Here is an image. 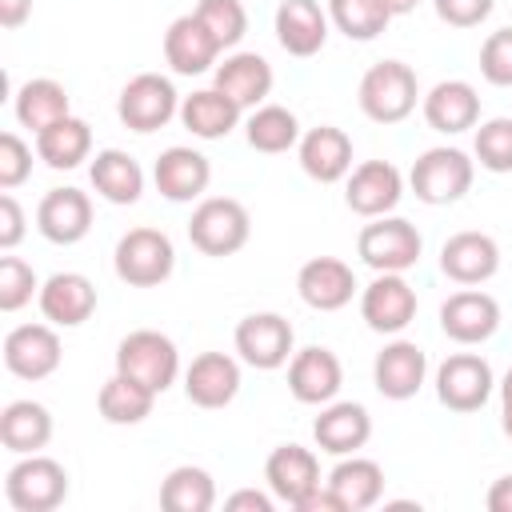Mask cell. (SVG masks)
Here are the masks:
<instances>
[{"label": "cell", "mask_w": 512, "mask_h": 512, "mask_svg": "<svg viewBox=\"0 0 512 512\" xmlns=\"http://www.w3.org/2000/svg\"><path fill=\"white\" fill-rule=\"evenodd\" d=\"M416 72L404 64V60H380L372 64L364 76H360V88H356V100H360V112L376 124H400L412 116L416 108Z\"/></svg>", "instance_id": "1"}, {"label": "cell", "mask_w": 512, "mask_h": 512, "mask_svg": "<svg viewBox=\"0 0 512 512\" xmlns=\"http://www.w3.org/2000/svg\"><path fill=\"white\" fill-rule=\"evenodd\" d=\"M116 372L148 384L160 396L180 376V352H176L172 336H164L156 328H136L116 344Z\"/></svg>", "instance_id": "2"}, {"label": "cell", "mask_w": 512, "mask_h": 512, "mask_svg": "<svg viewBox=\"0 0 512 512\" xmlns=\"http://www.w3.org/2000/svg\"><path fill=\"white\" fill-rule=\"evenodd\" d=\"M4 496L16 512H52L68 496V468L52 456H20L4 476Z\"/></svg>", "instance_id": "3"}, {"label": "cell", "mask_w": 512, "mask_h": 512, "mask_svg": "<svg viewBox=\"0 0 512 512\" xmlns=\"http://www.w3.org/2000/svg\"><path fill=\"white\" fill-rule=\"evenodd\" d=\"M248 232H252V220H248V208L232 196H208L192 208V220H188V240L192 248H200L204 256H232L248 244Z\"/></svg>", "instance_id": "4"}, {"label": "cell", "mask_w": 512, "mask_h": 512, "mask_svg": "<svg viewBox=\"0 0 512 512\" xmlns=\"http://www.w3.org/2000/svg\"><path fill=\"white\" fill-rule=\"evenodd\" d=\"M116 276L132 288H156L176 268V248L160 228H128L112 252Z\"/></svg>", "instance_id": "5"}, {"label": "cell", "mask_w": 512, "mask_h": 512, "mask_svg": "<svg viewBox=\"0 0 512 512\" xmlns=\"http://www.w3.org/2000/svg\"><path fill=\"white\" fill-rule=\"evenodd\" d=\"M424 252V240L404 216H372L356 236V256L372 272H408Z\"/></svg>", "instance_id": "6"}, {"label": "cell", "mask_w": 512, "mask_h": 512, "mask_svg": "<svg viewBox=\"0 0 512 512\" xmlns=\"http://www.w3.org/2000/svg\"><path fill=\"white\" fill-rule=\"evenodd\" d=\"M472 176H476V164L468 160V152H460V148H428V152L416 156V164L408 172V184H412L416 200L440 208V204H456L472 188Z\"/></svg>", "instance_id": "7"}, {"label": "cell", "mask_w": 512, "mask_h": 512, "mask_svg": "<svg viewBox=\"0 0 512 512\" xmlns=\"http://www.w3.org/2000/svg\"><path fill=\"white\" fill-rule=\"evenodd\" d=\"M116 116H120V124L132 128V132H156V128H164L172 116H180V96H176V88H172L168 76H160V72H140V76H132V80L120 88Z\"/></svg>", "instance_id": "8"}, {"label": "cell", "mask_w": 512, "mask_h": 512, "mask_svg": "<svg viewBox=\"0 0 512 512\" xmlns=\"http://www.w3.org/2000/svg\"><path fill=\"white\" fill-rule=\"evenodd\" d=\"M236 352L244 364L260 368V372H272V368H284L292 360V344H296V332L292 324L280 316V312H252L236 324Z\"/></svg>", "instance_id": "9"}, {"label": "cell", "mask_w": 512, "mask_h": 512, "mask_svg": "<svg viewBox=\"0 0 512 512\" xmlns=\"http://www.w3.org/2000/svg\"><path fill=\"white\" fill-rule=\"evenodd\" d=\"M492 388H496L492 368L476 352H456V356H448L436 368V396L452 412H476V408H484L488 396H492Z\"/></svg>", "instance_id": "10"}, {"label": "cell", "mask_w": 512, "mask_h": 512, "mask_svg": "<svg viewBox=\"0 0 512 512\" xmlns=\"http://www.w3.org/2000/svg\"><path fill=\"white\" fill-rule=\"evenodd\" d=\"M360 316L372 332H404L416 320V292L404 280V272H376V280L360 292Z\"/></svg>", "instance_id": "11"}, {"label": "cell", "mask_w": 512, "mask_h": 512, "mask_svg": "<svg viewBox=\"0 0 512 512\" xmlns=\"http://www.w3.org/2000/svg\"><path fill=\"white\" fill-rule=\"evenodd\" d=\"M60 336L56 324H16L4 336V368L20 380H44L60 368Z\"/></svg>", "instance_id": "12"}, {"label": "cell", "mask_w": 512, "mask_h": 512, "mask_svg": "<svg viewBox=\"0 0 512 512\" xmlns=\"http://www.w3.org/2000/svg\"><path fill=\"white\" fill-rule=\"evenodd\" d=\"M404 196V176L396 164L388 160H364L348 172V188H344V200L356 216L372 220V216H388Z\"/></svg>", "instance_id": "13"}, {"label": "cell", "mask_w": 512, "mask_h": 512, "mask_svg": "<svg viewBox=\"0 0 512 512\" xmlns=\"http://www.w3.org/2000/svg\"><path fill=\"white\" fill-rule=\"evenodd\" d=\"M440 272L452 280V284H484L500 272V244L488 236V232H456L444 240L440 248Z\"/></svg>", "instance_id": "14"}, {"label": "cell", "mask_w": 512, "mask_h": 512, "mask_svg": "<svg viewBox=\"0 0 512 512\" xmlns=\"http://www.w3.org/2000/svg\"><path fill=\"white\" fill-rule=\"evenodd\" d=\"M356 272L336 256H312L296 272V292L316 312H340L356 296Z\"/></svg>", "instance_id": "15"}, {"label": "cell", "mask_w": 512, "mask_h": 512, "mask_svg": "<svg viewBox=\"0 0 512 512\" xmlns=\"http://www.w3.org/2000/svg\"><path fill=\"white\" fill-rule=\"evenodd\" d=\"M424 376H428V356L420 344L412 340H392L376 352V364H372V384L384 400H412L420 388H424Z\"/></svg>", "instance_id": "16"}, {"label": "cell", "mask_w": 512, "mask_h": 512, "mask_svg": "<svg viewBox=\"0 0 512 512\" xmlns=\"http://www.w3.org/2000/svg\"><path fill=\"white\" fill-rule=\"evenodd\" d=\"M152 180H156V192L172 204H188V200H200L208 180H212V164L204 152L196 148H184V144H172L156 156V168H152Z\"/></svg>", "instance_id": "17"}, {"label": "cell", "mask_w": 512, "mask_h": 512, "mask_svg": "<svg viewBox=\"0 0 512 512\" xmlns=\"http://www.w3.org/2000/svg\"><path fill=\"white\" fill-rule=\"evenodd\" d=\"M440 328L456 344H484L500 328V304L488 292L464 288L440 304Z\"/></svg>", "instance_id": "18"}, {"label": "cell", "mask_w": 512, "mask_h": 512, "mask_svg": "<svg viewBox=\"0 0 512 512\" xmlns=\"http://www.w3.org/2000/svg\"><path fill=\"white\" fill-rule=\"evenodd\" d=\"M340 384H344V368H340L332 348L312 344V348L292 352V360H288V392L300 404H328V400H336Z\"/></svg>", "instance_id": "19"}, {"label": "cell", "mask_w": 512, "mask_h": 512, "mask_svg": "<svg viewBox=\"0 0 512 512\" xmlns=\"http://www.w3.org/2000/svg\"><path fill=\"white\" fill-rule=\"evenodd\" d=\"M36 228L48 244H80L92 228V200L80 188H52L36 208Z\"/></svg>", "instance_id": "20"}, {"label": "cell", "mask_w": 512, "mask_h": 512, "mask_svg": "<svg viewBox=\"0 0 512 512\" xmlns=\"http://www.w3.org/2000/svg\"><path fill=\"white\" fill-rule=\"evenodd\" d=\"M312 436L320 444V452H332V456H352L368 444L372 436V416L364 404L356 400H328L312 424Z\"/></svg>", "instance_id": "21"}, {"label": "cell", "mask_w": 512, "mask_h": 512, "mask_svg": "<svg viewBox=\"0 0 512 512\" xmlns=\"http://www.w3.org/2000/svg\"><path fill=\"white\" fill-rule=\"evenodd\" d=\"M264 480H268V492L276 500L296 508L312 488H320V460L312 456V448L280 444L264 460Z\"/></svg>", "instance_id": "22"}, {"label": "cell", "mask_w": 512, "mask_h": 512, "mask_svg": "<svg viewBox=\"0 0 512 512\" xmlns=\"http://www.w3.org/2000/svg\"><path fill=\"white\" fill-rule=\"evenodd\" d=\"M40 312L56 328H80L96 312V288L84 272H56L40 284Z\"/></svg>", "instance_id": "23"}, {"label": "cell", "mask_w": 512, "mask_h": 512, "mask_svg": "<svg viewBox=\"0 0 512 512\" xmlns=\"http://www.w3.org/2000/svg\"><path fill=\"white\" fill-rule=\"evenodd\" d=\"M240 392V364L228 352H200L184 372V396L196 408H224Z\"/></svg>", "instance_id": "24"}, {"label": "cell", "mask_w": 512, "mask_h": 512, "mask_svg": "<svg viewBox=\"0 0 512 512\" xmlns=\"http://www.w3.org/2000/svg\"><path fill=\"white\" fill-rule=\"evenodd\" d=\"M296 156H300V168L320 184H336L352 172V140L336 124L308 128L296 144Z\"/></svg>", "instance_id": "25"}, {"label": "cell", "mask_w": 512, "mask_h": 512, "mask_svg": "<svg viewBox=\"0 0 512 512\" xmlns=\"http://www.w3.org/2000/svg\"><path fill=\"white\" fill-rule=\"evenodd\" d=\"M328 12L316 0H280L276 8V40L288 56H316L328 40Z\"/></svg>", "instance_id": "26"}, {"label": "cell", "mask_w": 512, "mask_h": 512, "mask_svg": "<svg viewBox=\"0 0 512 512\" xmlns=\"http://www.w3.org/2000/svg\"><path fill=\"white\" fill-rule=\"evenodd\" d=\"M220 56V44L212 40V32L196 20V12L188 16H176L164 32V60L172 64V72L180 76H200L216 64Z\"/></svg>", "instance_id": "27"}, {"label": "cell", "mask_w": 512, "mask_h": 512, "mask_svg": "<svg viewBox=\"0 0 512 512\" xmlns=\"http://www.w3.org/2000/svg\"><path fill=\"white\" fill-rule=\"evenodd\" d=\"M424 120L428 128L444 132V136H456V132H468L476 128L480 120V96L468 80H440L428 96H424Z\"/></svg>", "instance_id": "28"}, {"label": "cell", "mask_w": 512, "mask_h": 512, "mask_svg": "<svg viewBox=\"0 0 512 512\" xmlns=\"http://www.w3.org/2000/svg\"><path fill=\"white\" fill-rule=\"evenodd\" d=\"M212 84L224 96H232L240 108H260L264 96L272 92V64L260 52H232L224 56V64H216Z\"/></svg>", "instance_id": "29"}, {"label": "cell", "mask_w": 512, "mask_h": 512, "mask_svg": "<svg viewBox=\"0 0 512 512\" xmlns=\"http://www.w3.org/2000/svg\"><path fill=\"white\" fill-rule=\"evenodd\" d=\"M240 104L232 100V96H224L216 84L212 88H200V92H192V96H184L180 100V124L192 132V136H200V140H220V136H228L236 124H240Z\"/></svg>", "instance_id": "30"}, {"label": "cell", "mask_w": 512, "mask_h": 512, "mask_svg": "<svg viewBox=\"0 0 512 512\" xmlns=\"http://www.w3.org/2000/svg\"><path fill=\"white\" fill-rule=\"evenodd\" d=\"M52 440V412L36 400H12L0 412V444L16 456H32Z\"/></svg>", "instance_id": "31"}, {"label": "cell", "mask_w": 512, "mask_h": 512, "mask_svg": "<svg viewBox=\"0 0 512 512\" xmlns=\"http://www.w3.org/2000/svg\"><path fill=\"white\" fill-rule=\"evenodd\" d=\"M88 176H92L96 196H104L108 204H136L140 192H144V168L128 152H120V148L96 152Z\"/></svg>", "instance_id": "32"}, {"label": "cell", "mask_w": 512, "mask_h": 512, "mask_svg": "<svg viewBox=\"0 0 512 512\" xmlns=\"http://www.w3.org/2000/svg\"><path fill=\"white\" fill-rule=\"evenodd\" d=\"M328 488L340 496L344 512H364V508H372V504L384 496V468H380L376 460L352 452L348 460H340V464L332 468Z\"/></svg>", "instance_id": "33"}, {"label": "cell", "mask_w": 512, "mask_h": 512, "mask_svg": "<svg viewBox=\"0 0 512 512\" xmlns=\"http://www.w3.org/2000/svg\"><path fill=\"white\" fill-rule=\"evenodd\" d=\"M92 152V128L80 116H60L56 124H48L44 132H36V156L48 168H76L80 160H88Z\"/></svg>", "instance_id": "34"}, {"label": "cell", "mask_w": 512, "mask_h": 512, "mask_svg": "<svg viewBox=\"0 0 512 512\" xmlns=\"http://www.w3.org/2000/svg\"><path fill=\"white\" fill-rule=\"evenodd\" d=\"M152 404H156V392L124 372H112L96 396V408L108 424H140L152 416Z\"/></svg>", "instance_id": "35"}, {"label": "cell", "mask_w": 512, "mask_h": 512, "mask_svg": "<svg viewBox=\"0 0 512 512\" xmlns=\"http://www.w3.org/2000/svg\"><path fill=\"white\" fill-rule=\"evenodd\" d=\"M60 116H68V92L60 80L36 76L28 84H20L16 92V120L32 132H44L48 124H56Z\"/></svg>", "instance_id": "36"}, {"label": "cell", "mask_w": 512, "mask_h": 512, "mask_svg": "<svg viewBox=\"0 0 512 512\" xmlns=\"http://www.w3.org/2000/svg\"><path fill=\"white\" fill-rule=\"evenodd\" d=\"M244 136H248V144H252L256 152L276 156V152H288V148L300 144V120H296V112H288L284 104H260V108L248 116Z\"/></svg>", "instance_id": "37"}, {"label": "cell", "mask_w": 512, "mask_h": 512, "mask_svg": "<svg viewBox=\"0 0 512 512\" xmlns=\"http://www.w3.org/2000/svg\"><path fill=\"white\" fill-rule=\"evenodd\" d=\"M212 504H216V484L196 464L172 468L160 484V508H168V512H208Z\"/></svg>", "instance_id": "38"}, {"label": "cell", "mask_w": 512, "mask_h": 512, "mask_svg": "<svg viewBox=\"0 0 512 512\" xmlns=\"http://www.w3.org/2000/svg\"><path fill=\"white\" fill-rule=\"evenodd\" d=\"M328 20L348 40H376L388 28L392 12L384 0H328Z\"/></svg>", "instance_id": "39"}, {"label": "cell", "mask_w": 512, "mask_h": 512, "mask_svg": "<svg viewBox=\"0 0 512 512\" xmlns=\"http://www.w3.org/2000/svg\"><path fill=\"white\" fill-rule=\"evenodd\" d=\"M196 20L212 32V40L220 44V52L224 48H236L244 40V32H248V12H244L240 0H200L196 4Z\"/></svg>", "instance_id": "40"}, {"label": "cell", "mask_w": 512, "mask_h": 512, "mask_svg": "<svg viewBox=\"0 0 512 512\" xmlns=\"http://www.w3.org/2000/svg\"><path fill=\"white\" fill-rule=\"evenodd\" d=\"M476 160L488 172H512V116H496L476 128Z\"/></svg>", "instance_id": "41"}, {"label": "cell", "mask_w": 512, "mask_h": 512, "mask_svg": "<svg viewBox=\"0 0 512 512\" xmlns=\"http://www.w3.org/2000/svg\"><path fill=\"white\" fill-rule=\"evenodd\" d=\"M32 296H40L32 264H24L20 256H0V312H20Z\"/></svg>", "instance_id": "42"}, {"label": "cell", "mask_w": 512, "mask_h": 512, "mask_svg": "<svg viewBox=\"0 0 512 512\" xmlns=\"http://www.w3.org/2000/svg\"><path fill=\"white\" fill-rule=\"evenodd\" d=\"M480 76L496 88H512V28H500L480 44Z\"/></svg>", "instance_id": "43"}, {"label": "cell", "mask_w": 512, "mask_h": 512, "mask_svg": "<svg viewBox=\"0 0 512 512\" xmlns=\"http://www.w3.org/2000/svg\"><path fill=\"white\" fill-rule=\"evenodd\" d=\"M32 172V148L16 132H0V188L12 192Z\"/></svg>", "instance_id": "44"}, {"label": "cell", "mask_w": 512, "mask_h": 512, "mask_svg": "<svg viewBox=\"0 0 512 512\" xmlns=\"http://www.w3.org/2000/svg\"><path fill=\"white\" fill-rule=\"evenodd\" d=\"M432 4H436V16L452 28H476L496 8V0H432Z\"/></svg>", "instance_id": "45"}, {"label": "cell", "mask_w": 512, "mask_h": 512, "mask_svg": "<svg viewBox=\"0 0 512 512\" xmlns=\"http://www.w3.org/2000/svg\"><path fill=\"white\" fill-rule=\"evenodd\" d=\"M20 240H24V208L16 204L12 192H4L0 196V248L12 252Z\"/></svg>", "instance_id": "46"}, {"label": "cell", "mask_w": 512, "mask_h": 512, "mask_svg": "<svg viewBox=\"0 0 512 512\" xmlns=\"http://www.w3.org/2000/svg\"><path fill=\"white\" fill-rule=\"evenodd\" d=\"M296 512H344V504H340V496L328 488V480L320 484V488H312L300 504H296Z\"/></svg>", "instance_id": "47"}, {"label": "cell", "mask_w": 512, "mask_h": 512, "mask_svg": "<svg viewBox=\"0 0 512 512\" xmlns=\"http://www.w3.org/2000/svg\"><path fill=\"white\" fill-rule=\"evenodd\" d=\"M484 504H488V512H512V476L492 480V488H488Z\"/></svg>", "instance_id": "48"}, {"label": "cell", "mask_w": 512, "mask_h": 512, "mask_svg": "<svg viewBox=\"0 0 512 512\" xmlns=\"http://www.w3.org/2000/svg\"><path fill=\"white\" fill-rule=\"evenodd\" d=\"M224 504H228V508H252V512H272V496H264V492H256V488L232 492V496H228Z\"/></svg>", "instance_id": "49"}, {"label": "cell", "mask_w": 512, "mask_h": 512, "mask_svg": "<svg viewBox=\"0 0 512 512\" xmlns=\"http://www.w3.org/2000/svg\"><path fill=\"white\" fill-rule=\"evenodd\" d=\"M32 12V0H0V24L4 28H20Z\"/></svg>", "instance_id": "50"}, {"label": "cell", "mask_w": 512, "mask_h": 512, "mask_svg": "<svg viewBox=\"0 0 512 512\" xmlns=\"http://www.w3.org/2000/svg\"><path fill=\"white\" fill-rule=\"evenodd\" d=\"M500 424H504V432L512 436V368H508L504 380H500Z\"/></svg>", "instance_id": "51"}, {"label": "cell", "mask_w": 512, "mask_h": 512, "mask_svg": "<svg viewBox=\"0 0 512 512\" xmlns=\"http://www.w3.org/2000/svg\"><path fill=\"white\" fill-rule=\"evenodd\" d=\"M384 4H388V12H392V16H408L420 0H384Z\"/></svg>", "instance_id": "52"}]
</instances>
